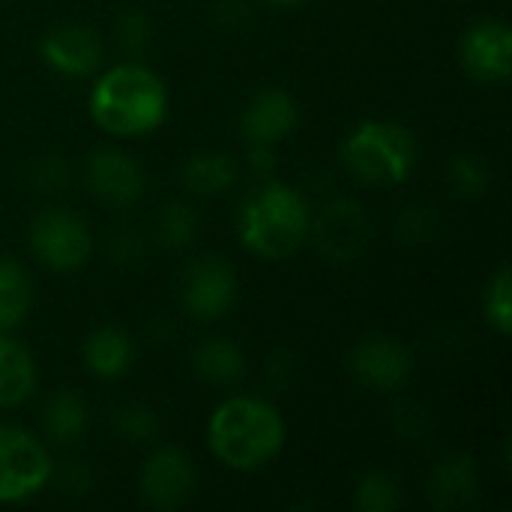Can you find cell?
<instances>
[{
    "label": "cell",
    "mask_w": 512,
    "mask_h": 512,
    "mask_svg": "<svg viewBox=\"0 0 512 512\" xmlns=\"http://www.w3.org/2000/svg\"><path fill=\"white\" fill-rule=\"evenodd\" d=\"M90 117L114 138H144L168 117V87L138 60L114 63L93 81Z\"/></svg>",
    "instance_id": "6da1fadb"
},
{
    "label": "cell",
    "mask_w": 512,
    "mask_h": 512,
    "mask_svg": "<svg viewBox=\"0 0 512 512\" xmlns=\"http://www.w3.org/2000/svg\"><path fill=\"white\" fill-rule=\"evenodd\" d=\"M285 435L279 408L255 396H231L207 420L210 453L237 474H255L273 465L285 447Z\"/></svg>",
    "instance_id": "7a4b0ae2"
},
{
    "label": "cell",
    "mask_w": 512,
    "mask_h": 512,
    "mask_svg": "<svg viewBox=\"0 0 512 512\" xmlns=\"http://www.w3.org/2000/svg\"><path fill=\"white\" fill-rule=\"evenodd\" d=\"M312 207L288 183L264 180L240 210V243L261 261H285L309 243Z\"/></svg>",
    "instance_id": "3957f363"
},
{
    "label": "cell",
    "mask_w": 512,
    "mask_h": 512,
    "mask_svg": "<svg viewBox=\"0 0 512 512\" xmlns=\"http://www.w3.org/2000/svg\"><path fill=\"white\" fill-rule=\"evenodd\" d=\"M345 168L366 186H399L417 165V138L396 120H363L342 141Z\"/></svg>",
    "instance_id": "277c9868"
},
{
    "label": "cell",
    "mask_w": 512,
    "mask_h": 512,
    "mask_svg": "<svg viewBox=\"0 0 512 512\" xmlns=\"http://www.w3.org/2000/svg\"><path fill=\"white\" fill-rule=\"evenodd\" d=\"M54 477L51 453L27 429L0 423V504H21L39 495Z\"/></svg>",
    "instance_id": "5b68a950"
},
{
    "label": "cell",
    "mask_w": 512,
    "mask_h": 512,
    "mask_svg": "<svg viewBox=\"0 0 512 512\" xmlns=\"http://www.w3.org/2000/svg\"><path fill=\"white\" fill-rule=\"evenodd\" d=\"M309 240L330 264H354L372 243V219L354 198H333L309 222Z\"/></svg>",
    "instance_id": "8992f818"
},
{
    "label": "cell",
    "mask_w": 512,
    "mask_h": 512,
    "mask_svg": "<svg viewBox=\"0 0 512 512\" xmlns=\"http://www.w3.org/2000/svg\"><path fill=\"white\" fill-rule=\"evenodd\" d=\"M30 249L54 273H75L93 252L87 222L66 207H45L30 222Z\"/></svg>",
    "instance_id": "52a82bcc"
},
{
    "label": "cell",
    "mask_w": 512,
    "mask_h": 512,
    "mask_svg": "<svg viewBox=\"0 0 512 512\" xmlns=\"http://www.w3.org/2000/svg\"><path fill=\"white\" fill-rule=\"evenodd\" d=\"M198 492V468L180 447H156L138 474V495L147 510H183Z\"/></svg>",
    "instance_id": "ba28073f"
},
{
    "label": "cell",
    "mask_w": 512,
    "mask_h": 512,
    "mask_svg": "<svg viewBox=\"0 0 512 512\" xmlns=\"http://www.w3.org/2000/svg\"><path fill=\"white\" fill-rule=\"evenodd\" d=\"M180 306L198 321H216L237 303V273L225 258L201 255L180 273Z\"/></svg>",
    "instance_id": "9c48e42d"
},
{
    "label": "cell",
    "mask_w": 512,
    "mask_h": 512,
    "mask_svg": "<svg viewBox=\"0 0 512 512\" xmlns=\"http://www.w3.org/2000/svg\"><path fill=\"white\" fill-rule=\"evenodd\" d=\"M459 63L480 84H504L512 75V30L501 18H477L459 36Z\"/></svg>",
    "instance_id": "30bf717a"
},
{
    "label": "cell",
    "mask_w": 512,
    "mask_h": 512,
    "mask_svg": "<svg viewBox=\"0 0 512 512\" xmlns=\"http://www.w3.org/2000/svg\"><path fill=\"white\" fill-rule=\"evenodd\" d=\"M87 189L108 207L126 210L138 204L147 192L144 168L120 147H99L84 162Z\"/></svg>",
    "instance_id": "8fae6325"
},
{
    "label": "cell",
    "mask_w": 512,
    "mask_h": 512,
    "mask_svg": "<svg viewBox=\"0 0 512 512\" xmlns=\"http://www.w3.org/2000/svg\"><path fill=\"white\" fill-rule=\"evenodd\" d=\"M351 375L369 387V390H381V393H393L402 390L411 375H414V357L411 348L402 339L384 336V333H372L363 336L354 348H351Z\"/></svg>",
    "instance_id": "7c38bea8"
},
{
    "label": "cell",
    "mask_w": 512,
    "mask_h": 512,
    "mask_svg": "<svg viewBox=\"0 0 512 512\" xmlns=\"http://www.w3.org/2000/svg\"><path fill=\"white\" fill-rule=\"evenodd\" d=\"M39 54L57 75L87 78L102 66V39L84 24H60L42 36Z\"/></svg>",
    "instance_id": "4fadbf2b"
},
{
    "label": "cell",
    "mask_w": 512,
    "mask_h": 512,
    "mask_svg": "<svg viewBox=\"0 0 512 512\" xmlns=\"http://www.w3.org/2000/svg\"><path fill=\"white\" fill-rule=\"evenodd\" d=\"M300 123V108L297 99L288 90L279 87H264L258 90L243 114H240V135L249 144H279L282 138H288Z\"/></svg>",
    "instance_id": "5bb4252c"
},
{
    "label": "cell",
    "mask_w": 512,
    "mask_h": 512,
    "mask_svg": "<svg viewBox=\"0 0 512 512\" xmlns=\"http://www.w3.org/2000/svg\"><path fill=\"white\" fill-rule=\"evenodd\" d=\"M429 504L435 510L462 512L480 501V474L471 453H447L438 459L426 480Z\"/></svg>",
    "instance_id": "9a60e30c"
},
{
    "label": "cell",
    "mask_w": 512,
    "mask_h": 512,
    "mask_svg": "<svg viewBox=\"0 0 512 512\" xmlns=\"http://www.w3.org/2000/svg\"><path fill=\"white\" fill-rule=\"evenodd\" d=\"M81 360L87 366V372L99 381H117L123 378L132 363H135V342L123 327L105 324L96 327L84 345H81Z\"/></svg>",
    "instance_id": "2e32d148"
},
{
    "label": "cell",
    "mask_w": 512,
    "mask_h": 512,
    "mask_svg": "<svg viewBox=\"0 0 512 512\" xmlns=\"http://www.w3.org/2000/svg\"><path fill=\"white\" fill-rule=\"evenodd\" d=\"M192 369L210 387H234L246 378V354L237 342L213 336L192 348Z\"/></svg>",
    "instance_id": "e0dca14e"
},
{
    "label": "cell",
    "mask_w": 512,
    "mask_h": 512,
    "mask_svg": "<svg viewBox=\"0 0 512 512\" xmlns=\"http://www.w3.org/2000/svg\"><path fill=\"white\" fill-rule=\"evenodd\" d=\"M240 180V165L234 156L222 153V150H201L192 153L183 168H180V183L186 192L201 195V198H213L228 192L234 183Z\"/></svg>",
    "instance_id": "ac0fdd59"
},
{
    "label": "cell",
    "mask_w": 512,
    "mask_h": 512,
    "mask_svg": "<svg viewBox=\"0 0 512 512\" xmlns=\"http://www.w3.org/2000/svg\"><path fill=\"white\" fill-rule=\"evenodd\" d=\"M36 390V360L33 354L0 333V408L24 405Z\"/></svg>",
    "instance_id": "d6986e66"
},
{
    "label": "cell",
    "mask_w": 512,
    "mask_h": 512,
    "mask_svg": "<svg viewBox=\"0 0 512 512\" xmlns=\"http://www.w3.org/2000/svg\"><path fill=\"white\" fill-rule=\"evenodd\" d=\"M39 423L51 444L69 447L87 429V402L75 390H54L39 411Z\"/></svg>",
    "instance_id": "ffe728a7"
},
{
    "label": "cell",
    "mask_w": 512,
    "mask_h": 512,
    "mask_svg": "<svg viewBox=\"0 0 512 512\" xmlns=\"http://www.w3.org/2000/svg\"><path fill=\"white\" fill-rule=\"evenodd\" d=\"M33 306V285L21 264L0 258V333L18 327Z\"/></svg>",
    "instance_id": "44dd1931"
},
{
    "label": "cell",
    "mask_w": 512,
    "mask_h": 512,
    "mask_svg": "<svg viewBox=\"0 0 512 512\" xmlns=\"http://www.w3.org/2000/svg\"><path fill=\"white\" fill-rule=\"evenodd\" d=\"M198 237V210L189 201H168L156 216V243L168 252L192 246Z\"/></svg>",
    "instance_id": "7402d4cb"
},
{
    "label": "cell",
    "mask_w": 512,
    "mask_h": 512,
    "mask_svg": "<svg viewBox=\"0 0 512 512\" xmlns=\"http://www.w3.org/2000/svg\"><path fill=\"white\" fill-rule=\"evenodd\" d=\"M402 483L387 471H366L354 486L357 512H393L402 507Z\"/></svg>",
    "instance_id": "603a6c76"
},
{
    "label": "cell",
    "mask_w": 512,
    "mask_h": 512,
    "mask_svg": "<svg viewBox=\"0 0 512 512\" xmlns=\"http://www.w3.org/2000/svg\"><path fill=\"white\" fill-rule=\"evenodd\" d=\"M483 315L486 324L498 333V336H510L512 333V273L510 264H501L483 294Z\"/></svg>",
    "instance_id": "cb8c5ba5"
},
{
    "label": "cell",
    "mask_w": 512,
    "mask_h": 512,
    "mask_svg": "<svg viewBox=\"0 0 512 512\" xmlns=\"http://www.w3.org/2000/svg\"><path fill=\"white\" fill-rule=\"evenodd\" d=\"M447 180L459 198H480L492 183V171L477 153H456L447 165Z\"/></svg>",
    "instance_id": "d4e9b609"
},
{
    "label": "cell",
    "mask_w": 512,
    "mask_h": 512,
    "mask_svg": "<svg viewBox=\"0 0 512 512\" xmlns=\"http://www.w3.org/2000/svg\"><path fill=\"white\" fill-rule=\"evenodd\" d=\"M114 39L129 60H138L153 42V21L144 9H123L114 21Z\"/></svg>",
    "instance_id": "484cf974"
},
{
    "label": "cell",
    "mask_w": 512,
    "mask_h": 512,
    "mask_svg": "<svg viewBox=\"0 0 512 512\" xmlns=\"http://www.w3.org/2000/svg\"><path fill=\"white\" fill-rule=\"evenodd\" d=\"M114 432L129 444H150L159 435V420L147 405L126 402L114 411Z\"/></svg>",
    "instance_id": "4316f807"
},
{
    "label": "cell",
    "mask_w": 512,
    "mask_h": 512,
    "mask_svg": "<svg viewBox=\"0 0 512 512\" xmlns=\"http://www.w3.org/2000/svg\"><path fill=\"white\" fill-rule=\"evenodd\" d=\"M435 231H438V219H435V213L429 207L411 204V207L402 210V216H399V234H402L405 243H414V246L429 243L435 237Z\"/></svg>",
    "instance_id": "83f0119b"
},
{
    "label": "cell",
    "mask_w": 512,
    "mask_h": 512,
    "mask_svg": "<svg viewBox=\"0 0 512 512\" xmlns=\"http://www.w3.org/2000/svg\"><path fill=\"white\" fill-rule=\"evenodd\" d=\"M39 189H48V192H60L66 189L69 183V168L60 156H42L36 165H33V177H30Z\"/></svg>",
    "instance_id": "f1b7e54d"
},
{
    "label": "cell",
    "mask_w": 512,
    "mask_h": 512,
    "mask_svg": "<svg viewBox=\"0 0 512 512\" xmlns=\"http://www.w3.org/2000/svg\"><path fill=\"white\" fill-rule=\"evenodd\" d=\"M246 165L255 177L267 180V174L276 171V153H273V144H249V153H246Z\"/></svg>",
    "instance_id": "f546056e"
},
{
    "label": "cell",
    "mask_w": 512,
    "mask_h": 512,
    "mask_svg": "<svg viewBox=\"0 0 512 512\" xmlns=\"http://www.w3.org/2000/svg\"><path fill=\"white\" fill-rule=\"evenodd\" d=\"M273 6H285V9H291V6H300V3H306V0H270Z\"/></svg>",
    "instance_id": "4dcf8cb0"
}]
</instances>
